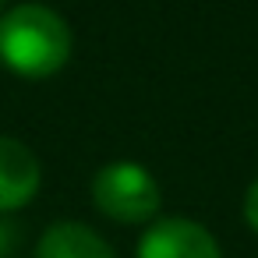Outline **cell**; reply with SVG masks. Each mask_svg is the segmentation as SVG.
<instances>
[{"label": "cell", "mask_w": 258, "mask_h": 258, "mask_svg": "<svg viewBox=\"0 0 258 258\" xmlns=\"http://www.w3.org/2000/svg\"><path fill=\"white\" fill-rule=\"evenodd\" d=\"M43 184L39 156L15 135H0V216L25 209Z\"/></svg>", "instance_id": "cell-4"}, {"label": "cell", "mask_w": 258, "mask_h": 258, "mask_svg": "<svg viewBox=\"0 0 258 258\" xmlns=\"http://www.w3.org/2000/svg\"><path fill=\"white\" fill-rule=\"evenodd\" d=\"M11 247H15V226H11L4 216H0V258H4Z\"/></svg>", "instance_id": "cell-7"}, {"label": "cell", "mask_w": 258, "mask_h": 258, "mask_svg": "<svg viewBox=\"0 0 258 258\" xmlns=\"http://www.w3.org/2000/svg\"><path fill=\"white\" fill-rule=\"evenodd\" d=\"M135 258H223V251L202 223L187 216H166L145 226Z\"/></svg>", "instance_id": "cell-3"}, {"label": "cell", "mask_w": 258, "mask_h": 258, "mask_svg": "<svg viewBox=\"0 0 258 258\" xmlns=\"http://www.w3.org/2000/svg\"><path fill=\"white\" fill-rule=\"evenodd\" d=\"M36 258H117V251L99 230L78 219H60L39 233Z\"/></svg>", "instance_id": "cell-5"}, {"label": "cell", "mask_w": 258, "mask_h": 258, "mask_svg": "<svg viewBox=\"0 0 258 258\" xmlns=\"http://www.w3.org/2000/svg\"><path fill=\"white\" fill-rule=\"evenodd\" d=\"M4 4H8V0H0V11H4Z\"/></svg>", "instance_id": "cell-8"}, {"label": "cell", "mask_w": 258, "mask_h": 258, "mask_svg": "<svg viewBox=\"0 0 258 258\" xmlns=\"http://www.w3.org/2000/svg\"><path fill=\"white\" fill-rule=\"evenodd\" d=\"M240 209H244V223L258 233V180H251V187L244 191V205Z\"/></svg>", "instance_id": "cell-6"}, {"label": "cell", "mask_w": 258, "mask_h": 258, "mask_svg": "<svg viewBox=\"0 0 258 258\" xmlns=\"http://www.w3.org/2000/svg\"><path fill=\"white\" fill-rule=\"evenodd\" d=\"M71 25L46 4H18L0 15V64L18 78H53L71 60Z\"/></svg>", "instance_id": "cell-1"}, {"label": "cell", "mask_w": 258, "mask_h": 258, "mask_svg": "<svg viewBox=\"0 0 258 258\" xmlns=\"http://www.w3.org/2000/svg\"><path fill=\"white\" fill-rule=\"evenodd\" d=\"M92 205L124 226L138 223H156L163 209V191L159 180L135 159H113L96 170L92 177Z\"/></svg>", "instance_id": "cell-2"}]
</instances>
